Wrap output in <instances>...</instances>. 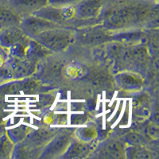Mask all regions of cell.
I'll return each instance as SVG.
<instances>
[{
  "label": "cell",
  "mask_w": 159,
  "mask_h": 159,
  "mask_svg": "<svg viewBox=\"0 0 159 159\" xmlns=\"http://www.w3.org/2000/svg\"><path fill=\"white\" fill-rule=\"evenodd\" d=\"M157 4V0H116L103 9L102 25L113 32L145 25Z\"/></svg>",
  "instance_id": "6da1fadb"
},
{
  "label": "cell",
  "mask_w": 159,
  "mask_h": 159,
  "mask_svg": "<svg viewBox=\"0 0 159 159\" xmlns=\"http://www.w3.org/2000/svg\"><path fill=\"white\" fill-rule=\"evenodd\" d=\"M52 52H62L75 41V33L67 27L48 30L32 38Z\"/></svg>",
  "instance_id": "7a4b0ae2"
},
{
  "label": "cell",
  "mask_w": 159,
  "mask_h": 159,
  "mask_svg": "<svg viewBox=\"0 0 159 159\" xmlns=\"http://www.w3.org/2000/svg\"><path fill=\"white\" fill-rule=\"evenodd\" d=\"M33 15L49 20L63 27H66L67 25L76 21L75 5L55 7L48 4Z\"/></svg>",
  "instance_id": "3957f363"
},
{
  "label": "cell",
  "mask_w": 159,
  "mask_h": 159,
  "mask_svg": "<svg viewBox=\"0 0 159 159\" xmlns=\"http://www.w3.org/2000/svg\"><path fill=\"white\" fill-rule=\"evenodd\" d=\"M149 57L150 54L146 45L133 44L132 46L125 48L118 59L128 68V71L134 72V70H143L148 63Z\"/></svg>",
  "instance_id": "277c9868"
},
{
  "label": "cell",
  "mask_w": 159,
  "mask_h": 159,
  "mask_svg": "<svg viewBox=\"0 0 159 159\" xmlns=\"http://www.w3.org/2000/svg\"><path fill=\"white\" fill-rule=\"evenodd\" d=\"M75 33V38L84 45H95L112 41V32L104 25H96L81 28Z\"/></svg>",
  "instance_id": "5b68a950"
},
{
  "label": "cell",
  "mask_w": 159,
  "mask_h": 159,
  "mask_svg": "<svg viewBox=\"0 0 159 159\" xmlns=\"http://www.w3.org/2000/svg\"><path fill=\"white\" fill-rule=\"evenodd\" d=\"M73 140L72 133L62 132L58 134H55L48 144L45 147L42 152L41 158H57L61 157L69 145Z\"/></svg>",
  "instance_id": "8992f818"
},
{
  "label": "cell",
  "mask_w": 159,
  "mask_h": 159,
  "mask_svg": "<svg viewBox=\"0 0 159 159\" xmlns=\"http://www.w3.org/2000/svg\"><path fill=\"white\" fill-rule=\"evenodd\" d=\"M19 27L23 31L25 34L27 35L29 38H33L36 35L45 30L56 27H63V26H61L54 22L41 18V17L30 15L22 17Z\"/></svg>",
  "instance_id": "52a82bcc"
},
{
  "label": "cell",
  "mask_w": 159,
  "mask_h": 159,
  "mask_svg": "<svg viewBox=\"0 0 159 159\" xmlns=\"http://www.w3.org/2000/svg\"><path fill=\"white\" fill-rule=\"evenodd\" d=\"M105 0H81L75 5L76 21L96 19L104 9Z\"/></svg>",
  "instance_id": "ba28073f"
},
{
  "label": "cell",
  "mask_w": 159,
  "mask_h": 159,
  "mask_svg": "<svg viewBox=\"0 0 159 159\" xmlns=\"http://www.w3.org/2000/svg\"><path fill=\"white\" fill-rule=\"evenodd\" d=\"M7 64L12 72L14 80L22 79L31 76L37 69V61L27 57H15L9 56Z\"/></svg>",
  "instance_id": "9c48e42d"
},
{
  "label": "cell",
  "mask_w": 159,
  "mask_h": 159,
  "mask_svg": "<svg viewBox=\"0 0 159 159\" xmlns=\"http://www.w3.org/2000/svg\"><path fill=\"white\" fill-rule=\"evenodd\" d=\"M126 145L119 139H110L104 142L95 150V157L99 158H126Z\"/></svg>",
  "instance_id": "30bf717a"
},
{
  "label": "cell",
  "mask_w": 159,
  "mask_h": 159,
  "mask_svg": "<svg viewBox=\"0 0 159 159\" xmlns=\"http://www.w3.org/2000/svg\"><path fill=\"white\" fill-rule=\"evenodd\" d=\"M116 82L122 90L133 92L141 89L143 80L139 73L132 71H123L116 76Z\"/></svg>",
  "instance_id": "8fae6325"
},
{
  "label": "cell",
  "mask_w": 159,
  "mask_h": 159,
  "mask_svg": "<svg viewBox=\"0 0 159 159\" xmlns=\"http://www.w3.org/2000/svg\"><path fill=\"white\" fill-rule=\"evenodd\" d=\"M96 146V139L92 142H84L78 139H73L61 158H85L89 157V154Z\"/></svg>",
  "instance_id": "7c38bea8"
},
{
  "label": "cell",
  "mask_w": 159,
  "mask_h": 159,
  "mask_svg": "<svg viewBox=\"0 0 159 159\" xmlns=\"http://www.w3.org/2000/svg\"><path fill=\"white\" fill-rule=\"evenodd\" d=\"M22 17L33 15L48 5V0H8L6 2Z\"/></svg>",
  "instance_id": "4fadbf2b"
},
{
  "label": "cell",
  "mask_w": 159,
  "mask_h": 159,
  "mask_svg": "<svg viewBox=\"0 0 159 159\" xmlns=\"http://www.w3.org/2000/svg\"><path fill=\"white\" fill-rule=\"evenodd\" d=\"M29 38H30L25 34L19 26H13L0 30V45L6 49H9L13 45Z\"/></svg>",
  "instance_id": "5bb4252c"
},
{
  "label": "cell",
  "mask_w": 159,
  "mask_h": 159,
  "mask_svg": "<svg viewBox=\"0 0 159 159\" xmlns=\"http://www.w3.org/2000/svg\"><path fill=\"white\" fill-rule=\"evenodd\" d=\"M22 17L6 2H0V30L6 28L19 26Z\"/></svg>",
  "instance_id": "9a60e30c"
},
{
  "label": "cell",
  "mask_w": 159,
  "mask_h": 159,
  "mask_svg": "<svg viewBox=\"0 0 159 159\" xmlns=\"http://www.w3.org/2000/svg\"><path fill=\"white\" fill-rule=\"evenodd\" d=\"M56 134H53L52 131L46 129H41V130H35L34 133L27 134L23 141H25L26 144L30 148H41L45 147L48 144L52 137Z\"/></svg>",
  "instance_id": "2e32d148"
},
{
  "label": "cell",
  "mask_w": 159,
  "mask_h": 159,
  "mask_svg": "<svg viewBox=\"0 0 159 159\" xmlns=\"http://www.w3.org/2000/svg\"><path fill=\"white\" fill-rule=\"evenodd\" d=\"M126 158L129 159H153L157 157L156 152L147 146H127L125 149Z\"/></svg>",
  "instance_id": "e0dca14e"
},
{
  "label": "cell",
  "mask_w": 159,
  "mask_h": 159,
  "mask_svg": "<svg viewBox=\"0 0 159 159\" xmlns=\"http://www.w3.org/2000/svg\"><path fill=\"white\" fill-rule=\"evenodd\" d=\"M15 143L11 141L7 133L0 134V159L11 158L15 150Z\"/></svg>",
  "instance_id": "ac0fdd59"
},
{
  "label": "cell",
  "mask_w": 159,
  "mask_h": 159,
  "mask_svg": "<svg viewBox=\"0 0 159 159\" xmlns=\"http://www.w3.org/2000/svg\"><path fill=\"white\" fill-rule=\"evenodd\" d=\"M9 52L7 49L0 45V84L7 80L9 77V69L7 67V60Z\"/></svg>",
  "instance_id": "d6986e66"
},
{
  "label": "cell",
  "mask_w": 159,
  "mask_h": 159,
  "mask_svg": "<svg viewBox=\"0 0 159 159\" xmlns=\"http://www.w3.org/2000/svg\"><path fill=\"white\" fill-rule=\"evenodd\" d=\"M30 128L26 126H21L16 128L10 129L6 132L8 137L15 144L22 142L29 134Z\"/></svg>",
  "instance_id": "ffe728a7"
},
{
  "label": "cell",
  "mask_w": 159,
  "mask_h": 159,
  "mask_svg": "<svg viewBox=\"0 0 159 159\" xmlns=\"http://www.w3.org/2000/svg\"><path fill=\"white\" fill-rule=\"evenodd\" d=\"M77 139L84 142H92L96 139L97 133L93 127H82L76 131Z\"/></svg>",
  "instance_id": "44dd1931"
},
{
  "label": "cell",
  "mask_w": 159,
  "mask_h": 159,
  "mask_svg": "<svg viewBox=\"0 0 159 159\" xmlns=\"http://www.w3.org/2000/svg\"><path fill=\"white\" fill-rule=\"evenodd\" d=\"M126 143L130 146H147L148 140L142 134L130 132L126 135Z\"/></svg>",
  "instance_id": "7402d4cb"
},
{
  "label": "cell",
  "mask_w": 159,
  "mask_h": 159,
  "mask_svg": "<svg viewBox=\"0 0 159 159\" xmlns=\"http://www.w3.org/2000/svg\"><path fill=\"white\" fill-rule=\"evenodd\" d=\"M81 0H48V3L55 7H63V6L76 5Z\"/></svg>",
  "instance_id": "603a6c76"
},
{
  "label": "cell",
  "mask_w": 159,
  "mask_h": 159,
  "mask_svg": "<svg viewBox=\"0 0 159 159\" xmlns=\"http://www.w3.org/2000/svg\"><path fill=\"white\" fill-rule=\"evenodd\" d=\"M146 133H147V136L151 139H157V138H158V127L154 123H150L146 128Z\"/></svg>",
  "instance_id": "cb8c5ba5"
},
{
  "label": "cell",
  "mask_w": 159,
  "mask_h": 159,
  "mask_svg": "<svg viewBox=\"0 0 159 159\" xmlns=\"http://www.w3.org/2000/svg\"><path fill=\"white\" fill-rule=\"evenodd\" d=\"M8 0H0V2H7Z\"/></svg>",
  "instance_id": "d4e9b609"
}]
</instances>
